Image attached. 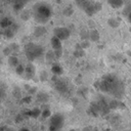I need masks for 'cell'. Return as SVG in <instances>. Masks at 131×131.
<instances>
[{"label":"cell","mask_w":131,"mask_h":131,"mask_svg":"<svg viewBox=\"0 0 131 131\" xmlns=\"http://www.w3.org/2000/svg\"><path fill=\"white\" fill-rule=\"evenodd\" d=\"M50 44H51V48H52V50H53V52H54L56 58H57V59L60 58L61 55H62V52H63V51H62V44H61V41H60L58 38H56L55 36H52V38H51V40H50Z\"/></svg>","instance_id":"cell-6"},{"label":"cell","mask_w":131,"mask_h":131,"mask_svg":"<svg viewBox=\"0 0 131 131\" xmlns=\"http://www.w3.org/2000/svg\"><path fill=\"white\" fill-rule=\"evenodd\" d=\"M46 33H47V30H46V28H45L43 25H39V26L35 27L34 32H33L34 36H35V37H37V38L44 36Z\"/></svg>","instance_id":"cell-9"},{"label":"cell","mask_w":131,"mask_h":131,"mask_svg":"<svg viewBox=\"0 0 131 131\" xmlns=\"http://www.w3.org/2000/svg\"><path fill=\"white\" fill-rule=\"evenodd\" d=\"M76 57H82L83 55H84V49L81 47V46H79V47H77L76 49H75V51H74V53H73Z\"/></svg>","instance_id":"cell-20"},{"label":"cell","mask_w":131,"mask_h":131,"mask_svg":"<svg viewBox=\"0 0 131 131\" xmlns=\"http://www.w3.org/2000/svg\"><path fill=\"white\" fill-rule=\"evenodd\" d=\"M71 131H76V130H74V129H72V130H71Z\"/></svg>","instance_id":"cell-31"},{"label":"cell","mask_w":131,"mask_h":131,"mask_svg":"<svg viewBox=\"0 0 131 131\" xmlns=\"http://www.w3.org/2000/svg\"><path fill=\"white\" fill-rule=\"evenodd\" d=\"M53 36L58 38L60 41H64L70 38L71 31L67 27H56L53 30Z\"/></svg>","instance_id":"cell-5"},{"label":"cell","mask_w":131,"mask_h":131,"mask_svg":"<svg viewBox=\"0 0 131 131\" xmlns=\"http://www.w3.org/2000/svg\"><path fill=\"white\" fill-rule=\"evenodd\" d=\"M47 79H48V74H47V72H45V71L41 72V73H40V80H41V81H46Z\"/></svg>","instance_id":"cell-26"},{"label":"cell","mask_w":131,"mask_h":131,"mask_svg":"<svg viewBox=\"0 0 131 131\" xmlns=\"http://www.w3.org/2000/svg\"><path fill=\"white\" fill-rule=\"evenodd\" d=\"M9 48L11 49V52H12V54H13V53H16V52H18L19 46H18L16 43H12V44H10V45H9Z\"/></svg>","instance_id":"cell-23"},{"label":"cell","mask_w":131,"mask_h":131,"mask_svg":"<svg viewBox=\"0 0 131 131\" xmlns=\"http://www.w3.org/2000/svg\"><path fill=\"white\" fill-rule=\"evenodd\" d=\"M126 18L128 19V21H129V23H131V12H129V13H128V15L126 16Z\"/></svg>","instance_id":"cell-28"},{"label":"cell","mask_w":131,"mask_h":131,"mask_svg":"<svg viewBox=\"0 0 131 131\" xmlns=\"http://www.w3.org/2000/svg\"><path fill=\"white\" fill-rule=\"evenodd\" d=\"M30 16H31V13H30L29 11H27V10H23V12H21V18H23V19L27 20V19L30 18Z\"/></svg>","instance_id":"cell-24"},{"label":"cell","mask_w":131,"mask_h":131,"mask_svg":"<svg viewBox=\"0 0 131 131\" xmlns=\"http://www.w3.org/2000/svg\"><path fill=\"white\" fill-rule=\"evenodd\" d=\"M25 55L29 61H34L44 55V48L35 43H28L25 46Z\"/></svg>","instance_id":"cell-3"},{"label":"cell","mask_w":131,"mask_h":131,"mask_svg":"<svg viewBox=\"0 0 131 131\" xmlns=\"http://www.w3.org/2000/svg\"><path fill=\"white\" fill-rule=\"evenodd\" d=\"M3 131H13V130H11L9 128H3Z\"/></svg>","instance_id":"cell-29"},{"label":"cell","mask_w":131,"mask_h":131,"mask_svg":"<svg viewBox=\"0 0 131 131\" xmlns=\"http://www.w3.org/2000/svg\"><path fill=\"white\" fill-rule=\"evenodd\" d=\"M3 54H4V55H6V56H9V55H11V54H12L11 49L9 48V46H7V47H5V48L3 49Z\"/></svg>","instance_id":"cell-27"},{"label":"cell","mask_w":131,"mask_h":131,"mask_svg":"<svg viewBox=\"0 0 131 131\" xmlns=\"http://www.w3.org/2000/svg\"><path fill=\"white\" fill-rule=\"evenodd\" d=\"M99 40V34L96 30H90L89 31V41L91 42H97Z\"/></svg>","instance_id":"cell-15"},{"label":"cell","mask_w":131,"mask_h":131,"mask_svg":"<svg viewBox=\"0 0 131 131\" xmlns=\"http://www.w3.org/2000/svg\"><path fill=\"white\" fill-rule=\"evenodd\" d=\"M19 131H30L29 129H27V128H23V129H20Z\"/></svg>","instance_id":"cell-30"},{"label":"cell","mask_w":131,"mask_h":131,"mask_svg":"<svg viewBox=\"0 0 131 131\" xmlns=\"http://www.w3.org/2000/svg\"><path fill=\"white\" fill-rule=\"evenodd\" d=\"M62 72H63V70H62V68H61V66L58 63V62H53L52 64H51V73L54 75V76H60L61 74H62Z\"/></svg>","instance_id":"cell-10"},{"label":"cell","mask_w":131,"mask_h":131,"mask_svg":"<svg viewBox=\"0 0 131 131\" xmlns=\"http://www.w3.org/2000/svg\"><path fill=\"white\" fill-rule=\"evenodd\" d=\"M36 74V68L35 66L32 63V62H29L28 64L25 66V73H24V76L27 80H31L34 78Z\"/></svg>","instance_id":"cell-8"},{"label":"cell","mask_w":131,"mask_h":131,"mask_svg":"<svg viewBox=\"0 0 131 131\" xmlns=\"http://www.w3.org/2000/svg\"><path fill=\"white\" fill-rule=\"evenodd\" d=\"M64 124V117L61 114H53L49 119V131H60Z\"/></svg>","instance_id":"cell-4"},{"label":"cell","mask_w":131,"mask_h":131,"mask_svg":"<svg viewBox=\"0 0 131 131\" xmlns=\"http://www.w3.org/2000/svg\"><path fill=\"white\" fill-rule=\"evenodd\" d=\"M129 12H131V0L125 2L124 6H123V15L127 16Z\"/></svg>","instance_id":"cell-17"},{"label":"cell","mask_w":131,"mask_h":131,"mask_svg":"<svg viewBox=\"0 0 131 131\" xmlns=\"http://www.w3.org/2000/svg\"><path fill=\"white\" fill-rule=\"evenodd\" d=\"M7 62H8V64H9L11 68H15V67H17V66L19 64V59L17 58V56H16V55L11 54V55H9V56H8Z\"/></svg>","instance_id":"cell-13"},{"label":"cell","mask_w":131,"mask_h":131,"mask_svg":"<svg viewBox=\"0 0 131 131\" xmlns=\"http://www.w3.org/2000/svg\"><path fill=\"white\" fill-rule=\"evenodd\" d=\"M27 3V0H13V8L16 11H20L24 9L25 5Z\"/></svg>","instance_id":"cell-14"},{"label":"cell","mask_w":131,"mask_h":131,"mask_svg":"<svg viewBox=\"0 0 131 131\" xmlns=\"http://www.w3.org/2000/svg\"><path fill=\"white\" fill-rule=\"evenodd\" d=\"M73 12H74V10H73L71 7H67V8L63 10V14H64L66 16H71V15L73 14Z\"/></svg>","instance_id":"cell-25"},{"label":"cell","mask_w":131,"mask_h":131,"mask_svg":"<svg viewBox=\"0 0 131 131\" xmlns=\"http://www.w3.org/2000/svg\"><path fill=\"white\" fill-rule=\"evenodd\" d=\"M12 24H13V23H12V20H11L9 17H7V16L3 17V18L1 19V21H0V26H1V28H4V29H6V28L10 27Z\"/></svg>","instance_id":"cell-16"},{"label":"cell","mask_w":131,"mask_h":131,"mask_svg":"<svg viewBox=\"0 0 131 131\" xmlns=\"http://www.w3.org/2000/svg\"><path fill=\"white\" fill-rule=\"evenodd\" d=\"M108 5L111 7H113L114 9H119L122 8L125 4V0H106Z\"/></svg>","instance_id":"cell-11"},{"label":"cell","mask_w":131,"mask_h":131,"mask_svg":"<svg viewBox=\"0 0 131 131\" xmlns=\"http://www.w3.org/2000/svg\"><path fill=\"white\" fill-rule=\"evenodd\" d=\"M28 115H29L30 117H33V118H38L39 116H41V110H40V108L35 107V108H33V110L29 111Z\"/></svg>","instance_id":"cell-19"},{"label":"cell","mask_w":131,"mask_h":131,"mask_svg":"<svg viewBox=\"0 0 131 131\" xmlns=\"http://www.w3.org/2000/svg\"><path fill=\"white\" fill-rule=\"evenodd\" d=\"M53 83H54V88L57 92H59L60 94H66L68 91H69V86H68V83L62 80V79H59L57 76H54V79H53Z\"/></svg>","instance_id":"cell-7"},{"label":"cell","mask_w":131,"mask_h":131,"mask_svg":"<svg viewBox=\"0 0 131 131\" xmlns=\"http://www.w3.org/2000/svg\"><path fill=\"white\" fill-rule=\"evenodd\" d=\"M95 88L103 93L112 95L114 98L121 99L125 92L123 81L115 74H106L95 82Z\"/></svg>","instance_id":"cell-1"},{"label":"cell","mask_w":131,"mask_h":131,"mask_svg":"<svg viewBox=\"0 0 131 131\" xmlns=\"http://www.w3.org/2000/svg\"><path fill=\"white\" fill-rule=\"evenodd\" d=\"M41 116L44 118V119H47V118H50L51 117V113H50V110L48 107L44 108V110H41Z\"/></svg>","instance_id":"cell-22"},{"label":"cell","mask_w":131,"mask_h":131,"mask_svg":"<svg viewBox=\"0 0 131 131\" xmlns=\"http://www.w3.org/2000/svg\"><path fill=\"white\" fill-rule=\"evenodd\" d=\"M107 25L111 28H118L119 25H120V21L117 18H115V17H111V18L107 19Z\"/></svg>","instance_id":"cell-18"},{"label":"cell","mask_w":131,"mask_h":131,"mask_svg":"<svg viewBox=\"0 0 131 131\" xmlns=\"http://www.w3.org/2000/svg\"><path fill=\"white\" fill-rule=\"evenodd\" d=\"M45 60L48 63H51V64L57 60V58H56V56H55V54H54V52H53L52 49L46 51V53H45Z\"/></svg>","instance_id":"cell-12"},{"label":"cell","mask_w":131,"mask_h":131,"mask_svg":"<svg viewBox=\"0 0 131 131\" xmlns=\"http://www.w3.org/2000/svg\"><path fill=\"white\" fill-rule=\"evenodd\" d=\"M14 69H15V73H16L17 75H19V76H23V75H24V73H25V66H24V64L19 63V64H18L17 67H15Z\"/></svg>","instance_id":"cell-21"},{"label":"cell","mask_w":131,"mask_h":131,"mask_svg":"<svg viewBox=\"0 0 131 131\" xmlns=\"http://www.w3.org/2000/svg\"><path fill=\"white\" fill-rule=\"evenodd\" d=\"M32 16L37 24L44 25L52 16V8L50 5L44 2L36 3L32 9Z\"/></svg>","instance_id":"cell-2"}]
</instances>
